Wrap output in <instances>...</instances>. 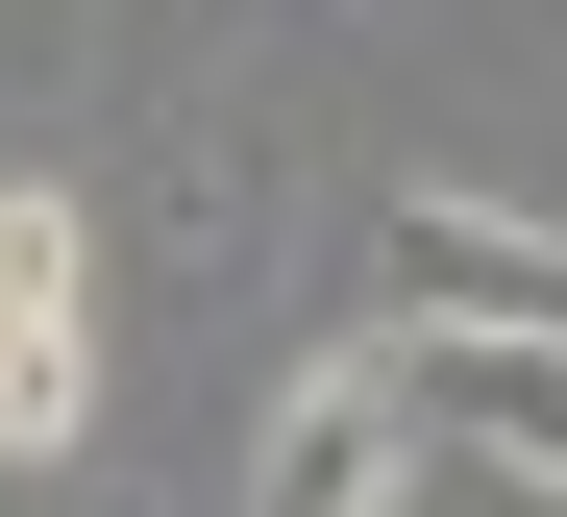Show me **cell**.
I'll list each match as a JSON object with an SVG mask.
<instances>
[{
  "instance_id": "3",
  "label": "cell",
  "mask_w": 567,
  "mask_h": 517,
  "mask_svg": "<svg viewBox=\"0 0 567 517\" xmlns=\"http://www.w3.org/2000/svg\"><path fill=\"white\" fill-rule=\"evenodd\" d=\"M247 517H420V444H395V370H370V345H297V370H271Z\"/></svg>"
},
{
  "instance_id": "1",
  "label": "cell",
  "mask_w": 567,
  "mask_h": 517,
  "mask_svg": "<svg viewBox=\"0 0 567 517\" xmlns=\"http://www.w3.org/2000/svg\"><path fill=\"white\" fill-rule=\"evenodd\" d=\"M74 444H100V197L0 173V468H74Z\"/></svg>"
},
{
  "instance_id": "4",
  "label": "cell",
  "mask_w": 567,
  "mask_h": 517,
  "mask_svg": "<svg viewBox=\"0 0 567 517\" xmlns=\"http://www.w3.org/2000/svg\"><path fill=\"white\" fill-rule=\"evenodd\" d=\"M370 370H395V444H444V468L567 517V345H370Z\"/></svg>"
},
{
  "instance_id": "2",
  "label": "cell",
  "mask_w": 567,
  "mask_h": 517,
  "mask_svg": "<svg viewBox=\"0 0 567 517\" xmlns=\"http://www.w3.org/2000/svg\"><path fill=\"white\" fill-rule=\"evenodd\" d=\"M370 271H395V345H567V223L494 173H420Z\"/></svg>"
}]
</instances>
